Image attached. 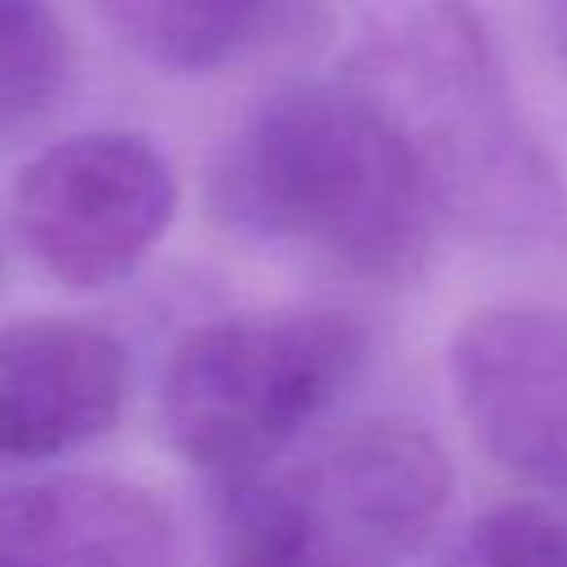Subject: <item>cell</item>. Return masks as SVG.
Wrapping results in <instances>:
<instances>
[{"instance_id":"1","label":"cell","mask_w":567,"mask_h":567,"mask_svg":"<svg viewBox=\"0 0 567 567\" xmlns=\"http://www.w3.org/2000/svg\"><path fill=\"white\" fill-rule=\"evenodd\" d=\"M208 213L261 252L381 288L416 279L447 221L412 142L350 75L252 102L208 159Z\"/></svg>"},{"instance_id":"2","label":"cell","mask_w":567,"mask_h":567,"mask_svg":"<svg viewBox=\"0 0 567 567\" xmlns=\"http://www.w3.org/2000/svg\"><path fill=\"white\" fill-rule=\"evenodd\" d=\"M346 75L403 128L447 221L492 244L558 230V173L465 0H377Z\"/></svg>"},{"instance_id":"3","label":"cell","mask_w":567,"mask_h":567,"mask_svg":"<svg viewBox=\"0 0 567 567\" xmlns=\"http://www.w3.org/2000/svg\"><path fill=\"white\" fill-rule=\"evenodd\" d=\"M368 332L346 310L292 306L190 328L159 372L168 447L221 483L275 465L359 377Z\"/></svg>"},{"instance_id":"4","label":"cell","mask_w":567,"mask_h":567,"mask_svg":"<svg viewBox=\"0 0 567 567\" xmlns=\"http://www.w3.org/2000/svg\"><path fill=\"white\" fill-rule=\"evenodd\" d=\"M452 501V461L408 421H359L230 487L226 567H403Z\"/></svg>"},{"instance_id":"5","label":"cell","mask_w":567,"mask_h":567,"mask_svg":"<svg viewBox=\"0 0 567 567\" xmlns=\"http://www.w3.org/2000/svg\"><path fill=\"white\" fill-rule=\"evenodd\" d=\"M27 257L75 292L128 279L177 213L164 151L128 128H84L35 151L9 195Z\"/></svg>"},{"instance_id":"6","label":"cell","mask_w":567,"mask_h":567,"mask_svg":"<svg viewBox=\"0 0 567 567\" xmlns=\"http://www.w3.org/2000/svg\"><path fill=\"white\" fill-rule=\"evenodd\" d=\"M447 372L474 443L501 470L567 492V315L474 310L452 332Z\"/></svg>"},{"instance_id":"7","label":"cell","mask_w":567,"mask_h":567,"mask_svg":"<svg viewBox=\"0 0 567 567\" xmlns=\"http://www.w3.org/2000/svg\"><path fill=\"white\" fill-rule=\"evenodd\" d=\"M128 350L89 319L27 315L0 328V461H53L115 430Z\"/></svg>"},{"instance_id":"8","label":"cell","mask_w":567,"mask_h":567,"mask_svg":"<svg viewBox=\"0 0 567 567\" xmlns=\"http://www.w3.org/2000/svg\"><path fill=\"white\" fill-rule=\"evenodd\" d=\"M0 567H173V523L155 492L115 474L4 483Z\"/></svg>"},{"instance_id":"9","label":"cell","mask_w":567,"mask_h":567,"mask_svg":"<svg viewBox=\"0 0 567 567\" xmlns=\"http://www.w3.org/2000/svg\"><path fill=\"white\" fill-rule=\"evenodd\" d=\"M115 35L168 75L226 71L315 13V0H102Z\"/></svg>"},{"instance_id":"10","label":"cell","mask_w":567,"mask_h":567,"mask_svg":"<svg viewBox=\"0 0 567 567\" xmlns=\"http://www.w3.org/2000/svg\"><path fill=\"white\" fill-rule=\"evenodd\" d=\"M71 75V40L44 0H0V124L44 115Z\"/></svg>"},{"instance_id":"11","label":"cell","mask_w":567,"mask_h":567,"mask_svg":"<svg viewBox=\"0 0 567 567\" xmlns=\"http://www.w3.org/2000/svg\"><path fill=\"white\" fill-rule=\"evenodd\" d=\"M439 567H567V514L509 501L478 514Z\"/></svg>"},{"instance_id":"12","label":"cell","mask_w":567,"mask_h":567,"mask_svg":"<svg viewBox=\"0 0 567 567\" xmlns=\"http://www.w3.org/2000/svg\"><path fill=\"white\" fill-rule=\"evenodd\" d=\"M545 13V35L554 44V58L567 66V0H540Z\"/></svg>"}]
</instances>
